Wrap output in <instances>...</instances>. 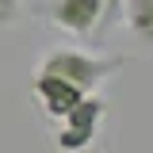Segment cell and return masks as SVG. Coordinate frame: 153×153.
<instances>
[{
	"label": "cell",
	"instance_id": "1",
	"mask_svg": "<svg viewBox=\"0 0 153 153\" xmlns=\"http://www.w3.org/2000/svg\"><path fill=\"white\" fill-rule=\"evenodd\" d=\"M126 65V57H103V54H84V50H69V46H57L38 61V76H57V80H69L80 92H92L100 80H107L111 73H119Z\"/></svg>",
	"mask_w": 153,
	"mask_h": 153
},
{
	"label": "cell",
	"instance_id": "2",
	"mask_svg": "<svg viewBox=\"0 0 153 153\" xmlns=\"http://www.w3.org/2000/svg\"><path fill=\"white\" fill-rule=\"evenodd\" d=\"M103 115H107V103L100 100V96H80V103H76L73 111L61 119V126L54 134V146L61 153H80L92 146L96 130H100V123H103Z\"/></svg>",
	"mask_w": 153,
	"mask_h": 153
},
{
	"label": "cell",
	"instance_id": "3",
	"mask_svg": "<svg viewBox=\"0 0 153 153\" xmlns=\"http://www.w3.org/2000/svg\"><path fill=\"white\" fill-rule=\"evenodd\" d=\"M46 19L65 35H96L103 19V0H46Z\"/></svg>",
	"mask_w": 153,
	"mask_h": 153
},
{
	"label": "cell",
	"instance_id": "4",
	"mask_svg": "<svg viewBox=\"0 0 153 153\" xmlns=\"http://www.w3.org/2000/svg\"><path fill=\"white\" fill-rule=\"evenodd\" d=\"M35 96H38V103H42V111L50 115V119H65V115L73 111L76 103H80V96H88V92H80V88H73L69 80H57V76H38L35 73Z\"/></svg>",
	"mask_w": 153,
	"mask_h": 153
},
{
	"label": "cell",
	"instance_id": "5",
	"mask_svg": "<svg viewBox=\"0 0 153 153\" xmlns=\"http://www.w3.org/2000/svg\"><path fill=\"white\" fill-rule=\"evenodd\" d=\"M123 19L138 42L153 46V0H123Z\"/></svg>",
	"mask_w": 153,
	"mask_h": 153
},
{
	"label": "cell",
	"instance_id": "6",
	"mask_svg": "<svg viewBox=\"0 0 153 153\" xmlns=\"http://www.w3.org/2000/svg\"><path fill=\"white\" fill-rule=\"evenodd\" d=\"M27 12V0H0V27H16Z\"/></svg>",
	"mask_w": 153,
	"mask_h": 153
},
{
	"label": "cell",
	"instance_id": "7",
	"mask_svg": "<svg viewBox=\"0 0 153 153\" xmlns=\"http://www.w3.org/2000/svg\"><path fill=\"white\" fill-rule=\"evenodd\" d=\"M123 19V0H103V19H100V31H107Z\"/></svg>",
	"mask_w": 153,
	"mask_h": 153
}]
</instances>
